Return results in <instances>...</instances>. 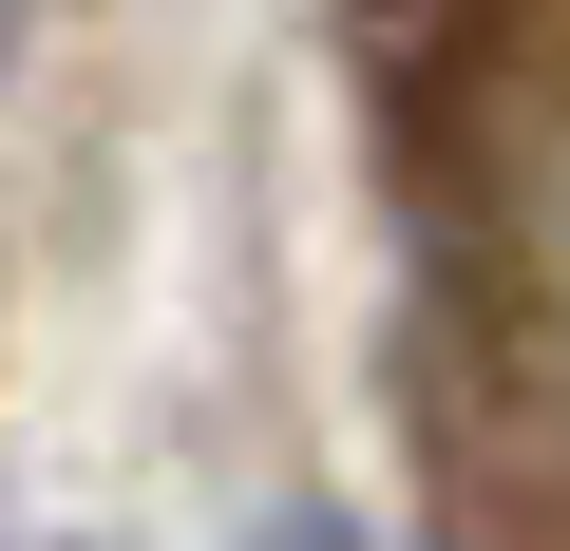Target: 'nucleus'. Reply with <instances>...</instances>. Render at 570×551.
<instances>
[{"mask_svg":"<svg viewBox=\"0 0 570 551\" xmlns=\"http://www.w3.org/2000/svg\"><path fill=\"white\" fill-rule=\"evenodd\" d=\"M247 551H381V532H362V513H324V494H285V513H266Z\"/></svg>","mask_w":570,"mask_h":551,"instance_id":"obj_1","label":"nucleus"}]
</instances>
